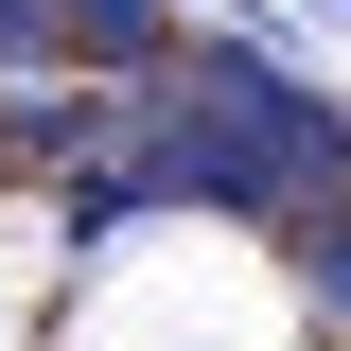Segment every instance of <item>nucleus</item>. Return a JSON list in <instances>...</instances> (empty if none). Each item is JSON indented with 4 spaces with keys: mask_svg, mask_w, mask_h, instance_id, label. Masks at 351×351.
Returning <instances> with one entry per match:
<instances>
[{
    "mask_svg": "<svg viewBox=\"0 0 351 351\" xmlns=\"http://www.w3.org/2000/svg\"><path fill=\"white\" fill-rule=\"evenodd\" d=\"M316 18H334V36H351V0H316Z\"/></svg>",
    "mask_w": 351,
    "mask_h": 351,
    "instance_id": "obj_5",
    "label": "nucleus"
},
{
    "mask_svg": "<svg viewBox=\"0 0 351 351\" xmlns=\"http://www.w3.org/2000/svg\"><path fill=\"white\" fill-rule=\"evenodd\" d=\"M53 53H88V71H158V0H36Z\"/></svg>",
    "mask_w": 351,
    "mask_h": 351,
    "instance_id": "obj_3",
    "label": "nucleus"
},
{
    "mask_svg": "<svg viewBox=\"0 0 351 351\" xmlns=\"http://www.w3.org/2000/svg\"><path fill=\"white\" fill-rule=\"evenodd\" d=\"M281 246H299V281H316V316H351V211L316 193V211H281Z\"/></svg>",
    "mask_w": 351,
    "mask_h": 351,
    "instance_id": "obj_4",
    "label": "nucleus"
},
{
    "mask_svg": "<svg viewBox=\"0 0 351 351\" xmlns=\"http://www.w3.org/2000/svg\"><path fill=\"white\" fill-rule=\"evenodd\" d=\"M123 141L158 158L176 211H228V228H281V211H316L351 176V106L299 88L281 53H176V71L123 106Z\"/></svg>",
    "mask_w": 351,
    "mask_h": 351,
    "instance_id": "obj_1",
    "label": "nucleus"
},
{
    "mask_svg": "<svg viewBox=\"0 0 351 351\" xmlns=\"http://www.w3.org/2000/svg\"><path fill=\"white\" fill-rule=\"evenodd\" d=\"M176 211V193H158V158H141V141H123V158H106V176H71V211H53V228H71V246H141V228H158Z\"/></svg>",
    "mask_w": 351,
    "mask_h": 351,
    "instance_id": "obj_2",
    "label": "nucleus"
}]
</instances>
